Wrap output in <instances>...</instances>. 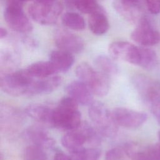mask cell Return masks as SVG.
<instances>
[{
    "instance_id": "6da1fadb",
    "label": "cell",
    "mask_w": 160,
    "mask_h": 160,
    "mask_svg": "<svg viewBox=\"0 0 160 160\" xmlns=\"http://www.w3.org/2000/svg\"><path fill=\"white\" fill-rule=\"evenodd\" d=\"M81 122L78 103L69 96L62 98L58 106L53 109L52 127L70 131L78 128Z\"/></svg>"
},
{
    "instance_id": "7a4b0ae2",
    "label": "cell",
    "mask_w": 160,
    "mask_h": 160,
    "mask_svg": "<svg viewBox=\"0 0 160 160\" xmlns=\"http://www.w3.org/2000/svg\"><path fill=\"white\" fill-rule=\"evenodd\" d=\"M79 80L85 83L94 94L102 97L106 96L110 89L109 77L94 69L86 62L79 64L75 71Z\"/></svg>"
},
{
    "instance_id": "3957f363",
    "label": "cell",
    "mask_w": 160,
    "mask_h": 160,
    "mask_svg": "<svg viewBox=\"0 0 160 160\" xmlns=\"http://www.w3.org/2000/svg\"><path fill=\"white\" fill-rule=\"evenodd\" d=\"M34 79L26 69L10 72H1V89L10 96H27Z\"/></svg>"
},
{
    "instance_id": "277c9868",
    "label": "cell",
    "mask_w": 160,
    "mask_h": 160,
    "mask_svg": "<svg viewBox=\"0 0 160 160\" xmlns=\"http://www.w3.org/2000/svg\"><path fill=\"white\" fill-rule=\"evenodd\" d=\"M89 117L102 136L114 137L118 132V125L112 119L111 111L101 102L93 101L89 105Z\"/></svg>"
},
{
    "instance_id": "5b68a950",
    "label": "cell",
    "mask_w": 160,
    "mask_h": 160,
    "mask_svg": "<svg viewBox=\"0 0 160 160\" xmlns=\"http://www.w3.org/2000/svg\"><path fill=\"white\" fill-rule=\"evenodd\" d=\"M62 11V6L57 1L45 2L36 1L28 8L31 18L37 23L51 25L56 22Z\"/></svg>"
},
{
    "instance_id": "8992f818",
    "label": "cell",
    "mask_w": 160,
    "mask_h": 160,
    "mask_svg": "<svg viewBox=\"0 0 160 160\" xmlns=\"http://www.w3.org/2000/svg\"><path fill=\"white\" fill-rule=\"evenodd\" d=\"M4 18L10 28L18 32L28 33L32 29V24L21 5H6Z\"/></svg>"
},
{
    "instance_id": "52a82bcc",
    "label": "cell",
    "mask_w": 160,
    "mask_h": 160,
    "mask_svg": "<svg viewBox=\"0 0 160 160\" xmlns=\"http://www.w3.org/2000/svg\"><path fill=\"white\" fill-rule=\"evenodd\" d=\"M111 116L118 126L128 129L137 128L143 124L147 119V115L126 108H116L111 111Z\"/></svg>"
},
{
    "instance_id": "ba28073f",
    "label": "cell",
    "mask_w": 160,
    "mask_h": 160,
    "mask_svg": "<svg viewBox=\"0 0 160 160\" xmlns=\"http://www.w3.org/2000/svg\"><path fill=\"white\" fill-rule=\"evenodd\" d=\"M131 38L143 46H154L160 42V32L151 24L148 19L142 18L131 33Z\"/></svg>"
},
{
    "instance_id": "9c48e42d",
    "label": "cell",
    "mask_w": 160,
    "mask_h": 160,
    "mask_svg": "<svg viewBox=\"0 0 160 160\" xmlns=\"http://www.w3.org/2000/svg\"><path fill=\"white\" fill-rule=\"evenodd\" d=\"M109 53L113 59L122 60L129 63L139 65V48L126 41H114L109 46Z\"/></svg>"
},
{
    "instance_id": "30bf717a",
    "label": "cell",
    "mask_w": 160,
    "mask_h": 160,
    "mask_svg": "<svg viewBox=\"0 0 160 160\" xmlns=\"http://www.w3.org/2000/svg\"><path fill=\"white\" fill-rule=\"evenodd\" d=\"M54 39L59 49L71 54L81 52L84 47L81 37L64 29H58L54 35Z\"/></svg>"
},
{
    "instance_id": "8fae6325",
    "label": "cell",
    "mask_w": 160,
    "mask_h": 160,
    "mask_svg": "<svg viewBox=\"0 0 160 160\" xmlns=\"http://www.w3.org/2000/svg\"><path fill=\"white\" fill-rule=\"evenodd\" d=\"M87 142L86 122H81L76 128L68 131L61 138L62 145L72 153L83 149Z\"/></svg>"
},
{
    "instance_id": "7c38bea8",
    "label": "cell",
    "mask_w": 160,
    "mask_h": 160,
    "mask_svg": "<svg viewBox=\"0 0 160 160\" xmlns=\"http://www.w3.org/2000/svg\"><path fill=\"white\" fill-rule=\"evenodd\" d=\"M123 147L131 160H160V144L140 148L134 143H127Z\"/></svg>"
},
{
    "instance_id": "4fadbf2b",
    "label": "cell",
    "mask_w": 160,
    "mask_h": 160,
    "mask_svg": "<svg viewBox=\"0 0 160 160\" xmlns=\"http://www.w3.org/2000/svg\"><path fill=\"white\" fill-rule=\"evenodd\" d=\"M23 137L30 144L38 146L45 149L52 148L55 144L54 140L46 130L38 125L27 128L23 132Z\"/></svg>"
},
{
    "instance_id": "5bb4252c",
    "label": "cell",
    "mask_w": 160,
    "mask_h": 160,
    "mask_svg": "<svg viewBox=\"0 0 160 160\" xmlns=\"http://www.w3.org/2000/svg\"><path fill=\"white\" fill-rule=\"evenodd\" d=\"M69 96L74 99L78 104L90 105L93 101V92L90 88L83 82L79 81H72L66 88Z\"/></svg>"
},
{
    "instance_id": "9a60e30c",
    "label": "cell",
    "mask_w": 160,
    "mask_h": 160,
    "mask_svg": "<svg viewBox=\"0 0 160 160\" xmlns=\"http://www.w3.org/2000/svg\"><path fill=\"white\" fill-rule=\"evenodd\" d=\"M61 77L57 75L42 78H34L30 86L27 96L51 92L61 85Z\"/></svg>"
},
{
    "instance_id": "2e32d148",
    "label": "cell",
    "mask_w": 160,
    "mask_h": 160,
    "mask_svg": "<svg viewBox=\"0 0 160 160\" xmlns=\"http://www.w3.org/2000/svg\"><path fill=\"white\" fill-rule=\"evenodd\" d=\"M53 109L43 104H32L25 109V113L34 120L51 126Z\"/></svg>"
},
{
    "instance_id": "e0dca14e",
    "label": "cell",
    "mask_w": 160,
    "mask_h": 160,
    "mask_svg": "<svg viewBox=\"0 0 160 160\" xmlns=\"http://www.w3.org/2000/svg\"><path fill=\"white\" fill-rule=\"evenodd\" d=\"M58 72H65L72 66L74 59L72 54L63 50H55L51 52L49 60Z\"/></svg>"
},
{
    "instance_id": "ac0fdd59",
    "label": "cell",
    "mask_w": 160,
    "mask_h": 160,
    "mask_svg": "<svg viewBox=\"0 0 160 160\" xmlns=\"http://www.w3.org/2000/svg\"><path fill=\"white\" fill-rule=\"evenodd\" d=\"M88 24L90 31L96 35L105 34L109 28L108 19L101 9L90 14Z\"/></svg>"
},
{
    "instance_id": "d6986e66",
    "label": "cell",
    "mask_w": 160,
    "mask_h": 160,
    "mask_svg": "<svg viewBox=\"0 0 160 160\" xmlns=\"http://www.w3.org/2000/svg\"><path fill=\"white\" fill-rule=\"evenodd\" d=\"M0 112L1 126L4 125L5 128H16L22 121V113L13 107L1 106Z\"/></svg>"
},
{
    "instance_id": "ffe728a7",
    "label": "cell",
    "mask_w": 160,
    "mask_h": 160,
    "mask_svg": "<svg viewBox=\"0 0 160 160\" xmlns=\"http://www.w3.org/2000/svg\"><path fill=\"white\" fill-rule=\"evenodd\" d=\"M26 70L34 78H46L56 75L58 72L49 61L34 62L29 65Z\"/></svg>"
},
{
    "instance_id": "44dd1931",
    "label": "cell",
    "mask_w": 160,
    "mask_h": 160,
    "mask_svg": "<svg viewBox=\"0 0 160 160\" xmlns=\"http://www.w3.org/2000/svg\"><path fill=\"white\" fill-rule=\"evenodd\" d=\"M94 64L98 71L108 77L116 76L119 72L118 65L109 57L99 55L94 59Z\"/></svg>"
},
{
    "instance_id": "7402d4cb",
    "label": "cell",
    "mask_w": 160,
    "mask_h": 160,
    "mask_svg": "<svg viewBox=\"0 0 160 160\" xmlns=\"http://www.w3.org/2000/svg\"><path fill=\"white\" fill-rule=\"evenodd\" d=\"M19 63V56L16 51L12 49L5 50L1 55V72H10L14 71V69Z\"/></svg>"
},
{
    "instance_id": "603a6c76",
    "label": "cell",
    "mask_w": 160,
    "mask_h": 160,
    "mask_svg": "<svg viewBox=\"0 0 160 160\" xmlns=\"http://www.w3.org/2000/svg\"><path fill=\"white\" fill-rule=\"evenodd\" d=\"M62 24L69 29L82 31L85 28L84 19L79 14L74 12H67L62 16Z\"/></svg>"
},
{
    "instance_id": "cb8c5ba5",
    "label": "cell",
    "mask_w": 160,
    "mask_h": 160,
    "mask_svg": "<svg viewBox=\"0 0 160 160\" xmlns=\"http://www.w3.org/2000/svg\"><path fill=\"white\" fill-rule=\"evenodd\" d=\"M132 4L123 0H114L113 6L117 12L124 19L128 21H134L137 18V12Z\"/></svg>"
},
{
    "instance_id": "d4e9b609",
    "label": "cell",
    "mask_w": 160,
    "mask_h": 160,
    "mask_svg": "<svg viewBox=\"0 0 160 160\" xmlns=\"http://www.w3.org/2000/svg\"><path fill=\"white\" fill-rule=\"evenodd\" d=\"M139 51L140 59L138 66L147 70L154 68L157 64L156 52L152 49L146 48H139Z\"/></svg>"
},
{
    "instance_id": "484cf974",
    "label": "cell",
    "mask_w": 160,
    "mask_h": 160,
    "mask_svg": "<svg viewBox=\"0 0 160 160\" xmlns=\"http://www.w3.org/2000/svg\"><path fill=\"white\" fill-rule=\"evenodd\" d=\"M45 149L33 144H29L23 153L24 160H48Z\"/></svg>"
},
{
    "instance_id": "4316f807",
    "label": "cell",
    "mask_w": 160,
    "mask_h": 160,
    "mask_svg": "<svg viewBox=\"0 0 160 160\" xmlns=\"http://www.w3.org/2000/svg\"><path fill=\"white\" fill-rule=\"evenodd\" d=\"M79 11L86 14H92L101 8L96 0H68Z\"/></svg>"
},
{
    "instance_id": "83f0119b",
    "label": "cell",
    "mask_w": 160,
    "mask_h": 160,
    "mask_svg": "<svg viewBox=\"0 0 160 160\" xmlns=\"http://www.w3.org/2000/svg\"><path fill=\"white\" fill-rule=\"evenodd\" d=\"M101 151L96 148L91 147L83 149L71 153L72 160H99Z\"/></svg>"
},
{
    "instance_id": "f1b7e54d",
    "label": "cell",
    "mask_w": 160,
    "mask_h": 160,
    "mask_svg": "<svg viewBox=\"0 0 160 160\" xmlns=\"http://www.w3.org/2000/svg\"><path fill=\"white\" fill-rule=\"evenodd\" d=\"M125 153L124 147H116L109 149L105 155L106 160H120Z\"/></svg>"
},
{
    "instance_id": "f546056e",
    "label": "cell",
    "mask_w": 160,
    "mask_h": 160,
    "mask_svg": "<svg viewBox=\"0 0 160 160\" xmlns=\"http://www.w3.org/2000/svg\"><path fill=\"white\" fill-rule=\"evenodd\" d=\"M149 11L153 14L160 12V0H145Z\"/></svg>"
},
{
    "instance_id": "4dcf8cb0",
    "label": "cell",
    "mask_w": 160,
    "mask_h": 160,
    "mask_svg": "<svg viewBox=\"0 0 160 160\" xmlns=\"http://www.w3.org/2000/svg\"><path fill=\"white\" fill-rule=\"evenodd\" d=\"M150 107L151 111L157 122L160 125V100L156 101L149 105Z\"/></svg>"
},
{
    "instance_id": "1f68e13d",
    "label": "cell",
    "mask_w": 160,
    "mask_h": 160,
    "mask_svg": "<svg viewBox=\"0 0 160 160\" xmlns=\"http://www.w3.org/2000/svg\"><path fill=\"white\" fill-rule=\"evenodd\" d=\"M53 160H72V159L71 156H68L63 152H58L54 155Z\"/></svg>"
},
{
    "instance_id": "d6a6232c",
    "label": "cell",
    "mask_w": 160,
    "mask_h": 160,
    "mask_svg": "<svg viewBox=\"0 0 160 160\" xmlns=\"http://www.w3.org/2000/svg\"><path fill=\"white\" fill-rule=\"evenodd\" d=\"M33 0H6V5L8 4H15V5H21L22 6V3L27 1H30ZM36 1V0H34Z\"/></svg>"
},
{
    "instance_id": "836d02e7",
    "label": "cell",
    "mask_w": 160,
    "mask_h": 160,
    "mask_svg": "<svg viewBox=\"0 0 160 160\" xmlns=\"http://www.w3.org/2000/svg\"><path fill=\"white\" fill-rule=\"evenodd\" d=\"M8 34V32L7 30L5 28H1V29H0V38H1V39L5 38L7 36Z\"/></svg>"
},
{
    "instance_id": "e575fe53",
    "label": "cell",
    "mask_w": 160,
    "mask_h": 160,
    "mask_svg": "<svg viewBox=\"0 0 160 160\" xmlns=\"http://www.w3.org/2000/svg\"><path fill=\"white\" fill-rule=\"evenodd\" d=\"M124 1H126V2H131V3H134L135 2H136L138 0H123Z\"/></svg>"
},
{
    "instance_id": "d590c367",
    "label": "cell",
    "mask_w": 160,
    "mask_h": 160,
    "mask_svg": "<svg viewBox=\"0 0 160 160\" xmlns=\"http://www.w3.org/2000/svg\"><path fill=\"white\" fill-rule=\"evenodd\" d=\"M158 138H159V141H160V130L158 131Z\"/></svg>"
}]
</instances>
